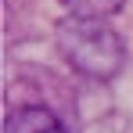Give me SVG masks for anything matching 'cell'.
I'll use <instances>...</instances> for the list:
<instances>
[{
	"label": "cell",
	"instance_id": "obj_1",
	"mask_svg": "<svg viewBox=\"0 0 133 133\" xmlns=\"http://www.w3.org/2000/svg\"><path fill=\"white\" fill-rule=\"evenodd\" d=\"M58 54L87 79H115L126 68V43L104 18H76L68 15L54 29Z\"/></svg>",
	"mask_w": 133,
	"mask_h": 133
},
{
	"label": "cell",
	"instance_id": "obj_2",
	"mask_svg": "<svg viewBox=\"0 0 133 133\" xmlns=\"http://www.w3.org/2000/svg\"><path fill=\"white\" fill-rule=\"evenodd\" d=\"M0 133H68V126L43 104H22V108L7 111Z\"/></svg>",
	"mask_w": 133,
	"mask_h": 133
},
{
	"label": "cell",
	"instance_id": "obj_3",
	"mask_svg": "<svg viewBox=\"0 0 133 133\" xmlns=\"http://www.w3.org/2000/svg\"><path fill=\"white\" fill-rule=\"evenodd\" d=\"M61 4H65L76 18H108L126 0H61Z\"/></svg>",
	"mask_w": 133,
	"mask_h": 133
}]
</instances>
